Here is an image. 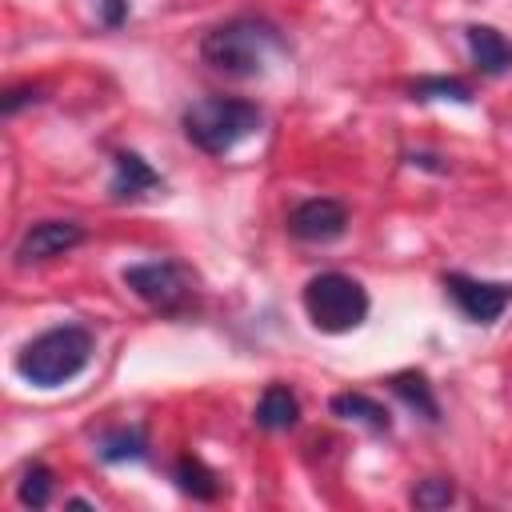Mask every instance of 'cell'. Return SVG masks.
Segmentation results:
<instances>
[{
	"label": "cell",
	"mask_w": 512,
	"mask_h": 512,
	"mask_svg": "<svg viewBox=\"0 0 512 512\" xmlns=\"http://www.w3.org/2000/svg\"><path fill=\"white\" fill-rule=\"evenodd\" d=\"M284 48H288L284 32L272 20L252 16V12L228 16V20L212 24L200 36V60L212 72L232 76V80H256V76H264L268 60L280 56Z\"/></svg>",
	"instance_id": "obj_1"
},
{
	"label": "cell",
	"mask_w": 512,
	"mask_h": 512,
	"mask_svg": "<svg viewBox=\"0 0 512 512\" xmlns=\"http://www.w3.org/2000/svg\"><path fill=\"white\" fill-rule=\"evenodd\" d=\"M96 352V336L84 324H52L16 352V376L32 388H60L76 380Z\"/></svg>",
	"instance_id": "obj_2"
},
{
	"label": "cell",
	"mask_w": 512,
	"mask_h": 512,
	"mask_svg": "<svg viewBox=\"0 0 512 512\" xmlns=\"http://www.w3.org/2000/svg\"><path fill=\"white\" fill-rule=\"evenodd\" d=\"M260 124H264L260 104L240 100V96H204V100H192L180 112L184 140L192 148H200L204 156H228L236 144L256 136Z\"/></svg>",
	"instance_id": "obj_3"
},
{
	"label": "cell",
	"mask_w": 512,
	"mask_h": 512,
	"mask_svg": "<svg viewBox=\"0 0 512 512\" xmlns=\"http://www.w3.org/2000/svg\"><path fill=\"white\" fill-rule=\"evenodd\" d=\"M300 300H304V316L324 336H344V332L360 328L368 320V308H372L364 284L348 272H316L304 284Z\"/></svg>",
	"instance_id": "obj_4"
},
{
	"label": "cell",
	"mask_w": 512,
	"mask_h": 512,
	"mask_svg": "<svg viewBox=\"0 0 512 512\" xmlns=\"http://www.w3.org/2000/svg\"><path fill=\"white\" fill-rule=\"evenodd\" d=\"M124 288L160 316H188L196 308L192 272L180 260H140L120 272Z\"/></svg>",
	"instance_id": "obj_5"
},
{
	"label": "cell",
	"mask_w": 512,
	"mask_h": 512,
	"mask_svg": "<svg viewBox=\"0 0 512 512\" xmlns=\"http://www.w3.org/2000/svg\"><path fill=\"white\" fill-rule=\"evenodd\" d=\"M444 296L460 308V316L468 324H496L508 304H512V284L508 280H480V276H468V272H444Z\"/></svg>",
	"instance_id": "obj_6"
},
{
	"label": "cell",
	"mask_w": 512,
	"mask_h": 512,
	"mask_svg": "<svg viewBox=\"0 0 512 512\" xmlns=\"http://www.w3.org/2000/svg\"><path fill=\"white\" fill-rule=\"evenodd\" d=\"M84 240H88V232H84L80 220H36V224H28L24 236L16 240L12 260H16V268L44 264V260H56V256L80 248Z\"/></svg>",
	"instance_id": "obj_7"
},
{
	"label": "cell",
	"mask_w": 512,
	"mask_h": 512,
	"mask_svg": "<svg viewBox=\"0 0 512 512\" xmlns=\"http://www.w3.org/2000/svg\"><path fill=\"white\" fill-rule=\"evenodd\" d=\"M348 232V208L336 196H308L288 212V236L300 244H332Z\"/></svg>",
	"instance_id": "obj_8"
},
{
	"label": "cell",
	"mask_w": 512,
	"mask_h": 512,
	"mask_svg": "<svg viewBox=\"0 0 512 512\" xmlns=\"http://www.w3.org/2000/svg\"><path fill=\"white\" fill-rule=\"evenodd\" d=\"M152 192H164V176L132 148L112 152V180H108V196L116 204H136Z\"/></svg>",
	"instance_id": "obj_9"
},
{
	"label": "cell",
	"mask_w": 512,
	"mask_h": 512,
	"mask_svg": "<svg viewBox=\"0 0 512 512\" xmlns=\"http://www.w3.org/2000/svg\"><path fill=\"white\" fill-rule=\"evenodd\" d=\"M468 40V56L476 64L480 76H504L512 72V40L504 32H496L492 24H468L464 28Z\"/></svg>",
	"instance_id": "obj_10"
},
{
	"label": "cell",
	"mask_w": 512,
	"mask_h": 512,
	"mask_svg": "<svg viewBox=\"0 0 512 512\" xmlns=\"http://www.w3.org/2000/svg\"><path fill=\"white\" fill-rule=\"evenodd\" d=\"M96 456H100V464H144L152 456V444H148L144 424L104 428L96 436Z\"/></svg>",
	"instance_id": "obj_11"
},
{
	"label": "cell",
	"mask_w": 512,
	"mask_h": 512,
	"mask_svg": "<svg viewBox=\"0 0 512 512\" xmlns=\"http://www.w3.org/2000/svg\"><path fill=\"white\" fill-rule=\"evenodd\" d=\"M388 392H392L404 408H412L420 420L440 424V400H436V388H432V380H428L424 372H416V368L392 372V376H388Z\"/></svg>",
	"instance_id": "obj_12"
},
{
	"label": "cell",
	"mask_w": 512,
	"mask_h": 512,
	"mask_svg": "<svg viewBox=\"0 0 512 512\" xmlns=\"http://www.w3.org/2000/svg\"><path fill=\"white\" fill-rule=\"evenodd\" d=\"M252 420L264 432H288V428H296L300 424V400H296V392L288 384H268L260 392L256 408H252Z\"/></svg>",
	"instance_id": "obj_13"
},
{
	"label": "cell",
	"mask_w": 512,
	"mask_h": 512,
	"mask_svg": "<svg viewBox=\"0 0 512 512\" xmlns=\"http://www.w3.org/2000/svg\"><path fill=\"white\" fill-rule=\"evenodd\" d=\"M328 412L340 416V420L364 424V428L376 432V436H388V432H392V412H388L376 396H368V392H336V396L328 400Z\"/></svg>",
	"instance_id": "obj_14"
},
{
	"label": "cell",
	"mask_w": 512,
	"mask_h": 512,
	"mask_svg": "<svg viewBox=\"0 0 512 512\" xmlns=\"http://www.w3.org/2000/svg\"><path fill=\"white\" fill-rule=\"evenodd\" d=\"M172 484H176L184 496L200 500V504H212V500L220 496V476H216L200 456H192V452H184V456L172 464Z\"/></svg>",
	"instance_id": "obj_15"
},
{
	"label": "cell",
	"mask_w": 512,
	"mask_h": 512,
	"mask_svg": "<svg viewBox=\"0 0 512 512\" xmlns=\"http://www.w3.org/2000/svg\"><path fill=\"white\" fill-rule=\"evenodd\" d=\"M52 492H56V476H52V468L44 460H32V464L20 468V480H16L20 508H48Z\"/></svg>",
	"instance_id": "obj_16"
},
{
	"label": "cell",
	"mask_w": 512,
	"mask_h": 512,
	"mask_svg": "<svg viewBox=\"0 0 512 512\" xmlns=\"http://www.w3.org/2000/svg\"><path fill=\"white\" fill-rule=\"evenodd\" d=\"M408 96H412V100H420V104H428V100L472 104V100H476L472 84H468V80H460V76H420V80H412V84H408Z\"/></svg>",
	"instance_id": "obj_17"
},
{
	"label": "cell",
	"mask_w": 512,
	"mask_h": 512,
	"mask_svg": "<svg viewBox=\"0 0 512 512\" xmlns=\"http://www.w3.org/2000/svg\"><path fill=\"white\" fill-rule=\"evenodd\" d=\"M412 508H424V512H436V508H448L456 500V484L448 476H424L412 492H408Z\"/></svg>",
	"instance_id": "obj_18"
},
{
	"label": "cell",
	"mask_w": 512,
	"mask_h": 512,
	"mask_svg": "<svg viewBox=\"0 0 512 512\" xmlns=\"http://www.w3.org/2000/svg\"><path fill=\"white\" fill-rule=\"evenodd\" d=\"M40 100H44V88H36V84H12V88H4V96H0V112H4V116H16L20 108L40 104Z\"/></svg>",
	"instance_id": "obj_19"
},
{
	"label": "cell",
	"mask_w": 512,
	"mask_h": 512,
	"mask_svg": "<svg viewBox=\"0 0 512 512\" xmlns=\"http://www.w3.org/2000/svg\"><path fill=\"white\" fill-rule=\"evenodd\" d=\"M92 8H96V20L104 24V28H120L124 20H128V8H132V0H92Z\"/></svg>",
	"instance_id": "obj_20"
},
{
	"label": "cell",
	"mask_w": 512,
	"mask_h": 512,
	"mask_svg": "<svg viewBox=\"0 0 512 512\" xmlns=\"http://www.w3.org/2000/svg\"><path fill=\"white\" fill-rule=\"evenodd\" d=\"M440 156H428V152H408V164L412 168H432V172H448V164H436Z\"/></svg>",
	"instance_id": "obj_21"
}]
</instances>
